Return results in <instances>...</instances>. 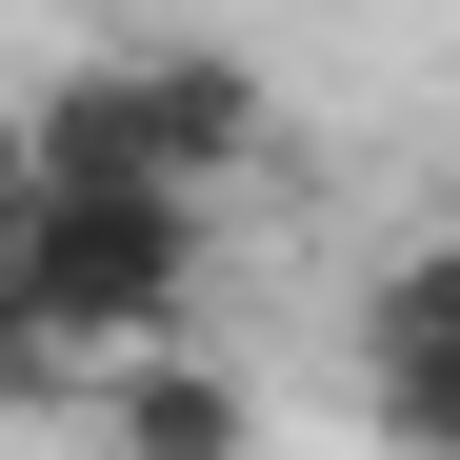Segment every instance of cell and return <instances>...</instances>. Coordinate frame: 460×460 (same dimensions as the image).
<instances>
[{"mask_svg":"<svg viewBox=\"0 0 460 460\" xmlns=\"http://www.w3.org/2000/svg\"><path fill=\"white\" fill-rule=\"evenodd\" d=\"M21 200H40V140H21V101H0V241H21Z\"/></svg>","mask_w":460,"mask_h":460,"instance_id":"6","label":"cell"},{"mask_svg":"<svg viewBox=\"0 0 460 460\" xmlns=\"http://www.w3.org/2000/svg\"><path fill=\"white\" fill-rule=\"evenodd\" d=\"M0 280L120 380L140 341H181V300H200V200H161V181H40L21 241H0Z\"/></svg>","mask_w":460,"mask_h":460,"instance_id":"1","label":"cell"},{"mask_svg":"<svg viewBox=\"0 0 460 460\" xmlns=\"http://www.w3.org/2000/svg\"><path fill=\"white\" fill-rule=\"evenodd\" d=\"M360 360H460V241H401L360 280Z\"/></svg>","mask_w":460,"mask_h":460,"instance_id":"3","label":"cell"},{"mask_svg":"<svg viewBox=\"0 0 460 460\" xmlns=\"http://www.w3.org/2000/svg\"><path fill=\"white\" fill-rule=\"evenodd\" d=\"M101 440L120 460H261V380L241 360H120L101 380Z\"/></svg>","mask_w":460,"mask_h":460,"instance_id":"2","label":"cell"},{"mask_svg":"<svg viewBox=\"0 0 460 460\" xmlns=\"http://www.w3.org/2000/svg\"><path fill=\"white\" fill-rule=\"evenodd\" d=\"M60 401H101V360L60 341V321H40L21 280H0V420H60Z\"/></svg>","mask_w":460,"mask_h":460,"instance_id":"4","label":"cell"},{"mask_svg":"<svg viewBox=\"0 0 460 460\" xmlns=\"http://www.w3.org/2000/svg\"><path fill=\"white\" fill-rule=\"evenodd\" d=\"M360 401H380L401 460H460V360H360Z\"/></svg>","mask_w":460,"mask_h":460,"instance_id":"5","label":"cell"}]
</instances>
